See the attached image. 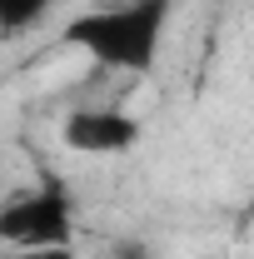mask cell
Here are the masks:
<instances>
[{"mask_svg":"<svg viewBox=\"0 0 254 259\" xmlns=\"http://www.w3.org/2000/svg\"><path fill=\"white\" fill-rule=\"evenodd\" d=\"M55 0H0V30L5 35H20V30H35L45 15H50Z\"/></svg>","mask_w":254,"mask_h":259,"instance_id":"4","label":"cell"},{"mask_svg":"<svg viewBox=\"0 0 254 259\" xmlns=\"http://www.w3.org/2000/svg\"><path fill=\"white\" fill-rule=\"evenodd\" d=\"M70 239H75V199L55 175H45L40 190L0 204V244H10V249H70Z\"/></svg>","mask_w":254,"mask_h":259,"instance_id":"2","label":"cell"},{"mask_svg":"<svg viewBox=\"0 0 254 259\" xmlns=\"http://www.w3.org/2000/svg\"><path fill=\"white\" fill-rule=\"evenodd\" d=\"M10 259H70V249H15Z\"/></svg>","mask_w":254,"mask_h":259,"instance_id":"5","label":"cell"},{"mask_svg":"<svg viewBox=\"0 0 254 259\" xmlns=\"http://www.w3.org/2000/svg\"><path fill=\"white\" fill-rule=\"evenodd\" d=\"M170 25V0H115L65 20V45L90 55L105 70L145 75L159 55V40Z\"/></svg>","mask_w":254,"mask_h":259,"instance_id":"1","label":"cell"},{"mask_svg":"<svg viewBox=\"0 0 254 259\" xmlns=\"http://www.w3.org/2000/svg\"><path fill=\"white\" fill-rule=\"evenodd\" d=\"M60 140H65V150H75V155H125V150H135L145 140V125L130 110L90 105V110L65 115Z\"/></svg>","mask_w":254,"mask_h":259,"instance_id":"3","label":"cell"}]
</instances>
